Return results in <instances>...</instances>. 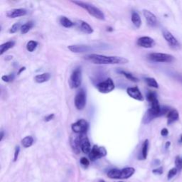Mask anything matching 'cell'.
Wrapping results in <instances>:
<instances>
[{
  "mask_svg": "<svg viewBox=\"0 0 182 182\" xmlns=\"http://www.w3.org/2000/svg\"><path fill=\"white\" fill-rule=\"evenodd\" d=\"M85 60L97 65H115V64H126L129 60L126 58L120 56H105L96 54L88 55L85 57Z\"/></svg>",
  "mask_w": 182,
  "mask_h": 182,
  "instance_id": "1",
  "label": "cell"
},
{
  "mask_svg": "<svg viewBox=\"0 0 182 182\" xmlns=\"http://www.w3.org/2000/svg\"><path fill=\"white\" fill-rule=\"evenodd\" d=\"M72 2L73 4H75L76 5L79 6L81 8L86 10L88 13H89L91 16L94 17L95 18L99 19V20H105V19L104 13L100 9L97 8V7H95L93 4L82 1H72Z\"/></svg>",
  "mask_w": 182,
  "mask_h": 182,
  "instance_id": "2",
  "label": "cell"
},
{
  "mask_svg": "<svg viewBox=\"0 0 182 182\" xmlns=\"http://www.w3.org/2000/svg\"><path fill=\"white\" fill-rule=\"evenodd\" d=\"M82 83V70L81 67L75 69L72 72L69 78V85L72 89L78 88Z\"/></svg>",
  "mask_w": 182,
  "mask_h": 182,
  "instance_id": "3",
  "label": "cell"
},
{
  "mask_svg": "<svg viewBox=\"0 0 182 182\" xmlns=\"http://www.w3.org/2000/svg\"><path fill=\"white\" fill-rule=\"evenodd\" d=\"M148 58L156 63H171L174 61V57L170 54L163 53H152L148 55Z\"/></svg>",
  "mask_w": 182,
  "mask_h": 182,
  "instance_id": "4",
  "label": "cell"
},
{
  "mask_svg": "<svg viewBox=\"0 0 182 182\" xmlns=\"http://www.w3.org/2000/svg\"><path fill=\"white\" fill-rule=\"evenodd\" d=\"M88 128H89V124L84 119L78 120L77 122L73 123L71 125L72 130L77 134H86Z\"/></svg>",
  "mask_w": 182,
  "mask_h": 182,
  "instance_id": "5",
  "label": "cell"
},
{
  "mask_svg": "<svg viewBox=\"0 0 182 182\" xmlns=\"http://www.w3.org/2000/svg\"><path fill=\"white\" fill-rule=\"evenodd\" d=\"M86 92L85 91V90L81 88L77 92L75 97V100H74L75 106L77 109L82 110L85 107V105H86Z\"/></svg>",
  "mask_w": 182,
  "mask_h": 182,
  "instance_id": "6",
  "label": "cell"
},
{
  "mask_svg": "<svg viewBox=\"0 0 182 182\" xmlns=\"http://www.w3.org/2000/svg\"><path fill=\"white\" fill-rule=\"evenodd\" d=\"M107 155V150L103 146H99L97 145H94L92 148L91 152L88 154L89 159L92 162L104 157Z\"/></svg>",
  "mask_w": 182,
  "mask_h": 182,
  "instance_id": "7",
  "label": "cell"
},
{
  "mask_svg": "<svg viewBox=\"0 0 182 182\" xmlns=\"http://www.w3.org/2000/svg\"><path fill=\"white\" fill-rule=\"evenodd\" d=\"M96 88L100 93L106 94V93H109L113 91L115 88V85L112 78H109L105 81L99 83L96 85Z\"/></svg>",
  "mask_w": 182,
  "mask_h": 182,
  "instance_id": "8",
  "label": "cell"
},
{
  "mask_svg": "<svg viewBox=\"0 0 182 182\" xmlns=\"http://www.w3.org/2000/svg\"><path fill=\"white\" fill-rule=\"evenodd\" d=\"M162 34H163L164 39L166 40V41L168 43L169 46L172 49L179 50L181 48V44H180V43L179 42L178 40H177L175 37L173 36V34L171 32L164 29V30H163V32H162Z\"/></svg>",
  "mask_w": 182,
  "mask_h": 182,
  "instance_id": "9",
  "label": "cell"
},
{
  "mask_svg": "<svg viewBox=\"0 0 182 182\" xmlns=\"http://www.w3.org/2000/svg\"><path fill=\"white\" fill-rule=\"evenodd\" d=\"M137 44L139 46L145 48H152L155 46V41L149 36H142L137 39Z\"/></svg>",
  "mask_w": 182,
  "mask_h": 182,
  "instance_id": "10",
  "label": "cell"
},
{
  "mask_svg": "<svg viewBox=\"0 0 182 182\" xmlns=\"http://www.w3.org/2000/svg\"><path fill=\"white\" fill-rule=\"evenodd\" d=\"M127 93L130 97L134 99V100H138V101H143L144 100V97H143L141 91L137 86L128 88L127 89Z\"/></svg>",
  "mask_w": 182,
  "mask_h": 182,
  "instance_id": "11",
  "label": "cell"
},
{
  "mask_svg": "<svg viewBox=\"0 0 182 182\" xmlns=\"http://www.w3.org/2000/svg\"><path fill=\"white\" fill-rule=\"evenodd\" d=\"M68 48L71 52L75 54H82V53H86L93 50V48L91 46L88 45H71L68 46Z\"/></svg>",
  "mask_w": 182,
  "mask_h": 182,
  "instance_id": "12",
  "label": "cell"
},
{
  "mask_svg": "<svg viewBox=\"0 0 182 182\" xmlns=\"http://www.w3.org/2000/svg\"><path fill=\"white\" fill-rule=\"evenodd\" d=\"M27 14V11L26 9L23 8H20V9H13L9 10V11H7L6 13V15H7V17L11 19H15L17 18V17H23V16H25Z\"/></svg>",
  "mask_w": 182,
  "mask_h": 182,
  "instance_id": "13",
  "label": "cell"
},
{
  "mask_svg": "<svg viewBox=\"0 0 182 182\" xmlns=\"http://www.w3.org/2000/svg\"><path fill=\"white\" fill-rule=\"evenodd\" d=\"M143 14H144V17H145L146 23L149 26H151V27L156 26V24H157V19H156V16L153 13L151 12L149 10L144 9L143 11Z\"/></svg>",
  "mask_w": 182,
  "mask_h": 182,
  "instance_id": "14",
  "label": "cell"
},
{
  "mask_svg": "<svg viewBox=\"0 0 182 182\" xmlns=\"http://www.w3.org/2000/svg\"><path fill=\"white\" fill-rule=\"evenodd\" d=\"M76 24L78 29L83 33L87 34H91L93 33V29L86 21H84L83 20H78L76 22Z\"/></svg>",
  "mask_w": 182,
  "mask_h": 182,
  "instance_id": "15",
  "label": "cell"
},
{
  "mask_svg": "<svg viewBox=\"0 0 182 182\" xmlns=\"http://www.w3.org/2000/svg\"><path fill=\"white\" fill-rule=\"evenodd\" d=\"M135 172L133 167H125L120 169V179H127L130 178Z\"/></svg>",
  "mask_w": 182,
  "mask_h": 182,
  "instance_id": "16",
  "label": "cell"
},
{
  "mask_svg": "<svg viewBox=\"0 0 182 182\" xmlns=\"http://www.w3.org/2000/svg\"><path fill=\"white\" fill-rule=\"evenodd\" d=\"M70 144L73 152H75V154H78L81 152V146H80L79 142H78L77 134L76 135L71 136V137Z\"/></svg>",
  "mask_w": 182,
  "mask_h": 182,
  "instance_id": "17",
  "label": "cell"
},
{
  "mask_svg": "<svg viewBox=\"0 0 182 182\" xmlns=\"http://www.w3.org/2000/svg\"><path fill=\"white\" fill-rule=\"evenodd\" d=\"M179 118V115L177 109H170L169 112L167 114V124L168 125H171V124L174 123L177 120H178Z\"/></svg>",
  "mask_w": 182,
  "mask_h": 182,
  "instance_id": "18",
  "label": "cell"
},
{
  "mask_svg": "<svg viewBox=\"0 0 182 182\" xmlns=\"http://www.w3.org/2000/svg\"><path fill=\"white\" fill-rule=\"evenodd\" d=\"M51 78V74L48 73H44L38 74L34 77V81L37 83H44L49 81Z\"/></svg>",
  "mask_w": 182,
  "mask_h": 182,
  "instance_id": "19",
  "label": "cell"
},
{
  "mask_svg": "<svg viewBox=\"0 0 182 182\" xmlns=\"http://www.w3.org/2000/svg\"><path fill=\"white\" fill-rule=\"evenodd\" d=\"M148 150H149V140H145L143 142L142 146L141 153H140V157L139 158L141 160L146 159L147 157Z\"/></svg>",
  "mask_w": 182,
  "mask_h": 182,
  "instance_id": "20",
  "label": "cell"
},
{
  "mask_svg": "<svg viewBox=\"0 0 182 182\" xmlns=\"http://www.w3.org/2000/svg\"><path fill=\"white\" fill-rule=\"evenodd\" d=\"M14 45H15V42L14 41H7V42L1 44V46H0V55L4 54L9 49L13 48Z\"/></svg>",
  "mask_w": 182,
  "mask_h": 182,
  "instance_id": "21",
  "label": "cell"
},
{
  "mask_svg": "<svg viewBox=\"0 0 182 182\" xmlns=\"http://www.w3.org/2000/svg\"><path fill=\"white\" fill-rule=\"evenodd\" d=\"M107 177L112 179H120V169H112L107 172Z\"/></svg>",
  "mask_w": 182,
  "mask_h": 182,
  "instance_id": "22",
  "label": "cell"
},
{
  "mask_svg": "<svg viewBox=\"0 0 182 182\" xmlns=\"http://www.w3.org/2000/svg\"><path fill=\"white\" fill-rule=\"evenodd\" d=\"M132 21L133 24L136 26L137 28H140L142 25V20L141 17L139 15L137 12H132Z\"/></svg>",
  "mask_w": 182,
  "mask_h": 182,
  "instance_id": "23",
  "label": "cell"
},
{
  "mask_svg": "<svg viewBox=\"0 0 182 182\" xmlns=\"http://www.w3.org/2000/svg\"><path fill=\"white\" fill-rule=\"evenodd\" d=\"M22 146L25 148H29L32 146L34 144V138L32 136H26L23 138L21 141Z\"/></svg>",
  "mask_w": 182,
  "mask_h": 182,
  "instance_id": "24",
  "label": "cell"
},
{
  "mask_svg": "<svg viewBox=\"0 0 182 182\" xmlns=\"http://www.w3.org/2000/svg\"><path fill=\"white\" fill-rule=\"evenodd\" d=\"M59 21L61 26L65 28H71L74 25V23L66 17H61L59 19Z\"/></svg>",
  "mask_w": 182,
  "mask_h": 182,
  "instance_id": "25",
  "label": "cell"
},
{
  "mask_svg": "<svg viewBox=\"0 0 182 182\" xmlns=\"http://www.w3.org/2000/svg\"><path fill=\"white\" fill-rule=\"evenodd\" d=\"M34 26V24L32 21H29L26 22L24 24L21 25V32L22 34H26V33L29 32L31 30L32 27Z\"/></svg>",
  "mask_w": 182,
  "mask_h": 182,
  "instance_id": "26",
  "label": "cell"
},
{
  "mask_svg": "<svg viewBox=\"0 0 182 182\" xmlns=\"http://www.w3.org/2000/svg\"><path fill=\"white\" fill-rule=\"evenodd\" d=\"M144 81H145L146 83L147 84L149 87H152V88H159L158 83L156 82V81L154 78H144Z\"/></svg>",
  "mask_w": 182,
  "mask_h": 182,
  "instance_id": "27",
  "label": "cell"
},
{
  "mask_svg": "<svg viewBox=\"0 0 182 182\" xmlns=\"http://www.w3.org/2000/svg\"><path fill=\"white\" fill-rule=\"evenodd\" d=\"M37 46H38V42L36 41H29L26 44V49L29 52H33L36 50Z\"/></svg>",
  "mask_w": 182,
  "mask_h": 182,
  "instance_id": "28",
  "label": "cell"
},
{
  "mask_svg": "<svg viewBox=\"0 0 182 182\" xmlns=\"http://www.w3.org/2000/svg\"><path fill=\"white\" fill-rule=\"evenodd\" d=\"M120 73L121 74H122L124 76H125L128 80L132 81V82L136 83V82H138L139 81L138 78H137L136 77H134L132 73H128V72H126V71H120Z\"/></svg>",
  "mask_w": 182,
  "mask_h": 182,
  "instance_id": "29",
  "label": "cell"
},
{
  "mask_svg": "<svg viewBox=\"0 0 182 182\" xmlns=\"http://www.w3.org/2000/svg\"><path fill=\"white\" fill-rule=\"evenodd\" d=\"M146 99H147V100L149 102V103L154 101V100H157L156 93L152 91H149L147 93H146Z\"/></svg>",
  "mask_w": 182,
  "mask_h": 182,
  "instance_id": "30",
  "label": "cell"
},
{
  "mask_svg": "<svg viewBox=\"0 0 182 182\" xmlns=\"http://www.w3.org/2000/svg\"><path fill=\"white\" fill-rule=\"evenodd\" d=\"M21 26L20 23H19V22L18 23H15L14 24L12 25V26H11V28H10L9 32L10 34H14L17 32H18L19 29H21Z\"/></svg>",
  "mask_w": 182,
  "mask_h": 182,
  "instance_id": "31",
  "label": "cell"
},
{
  "mask_svg": "<svg viewBox=\"0 0 182 182\" xmlns=\"http://www.w3.org/2000/svg\"><path fill=\"white\" fill-rule=\"evenodd\" d=\"M175 165L176 168L178 171H181L182 169V159L180 156H177L175 159Z\"/></svg>",
  "mask_w": 182,
  "mask_h": 182,
  "instance_id": "32",
  "label": "cell"
},
{
  "mask_svg": "<svg viewBox=\"0 0 182 182\" xmlns=\"http://www.w3.org/2000/svg\"><path fill=\"white\" fill-rule=\"evenodd\" d=\"M178 172V170L177 168H172L169 171L168 175H167V179L169 180H170L171 179H172L174 176H176V174Z\"/></svg>",
  "mask_w": 182,
  "mask_h": 182,
  "instance_id": "33",
  "label": "cell"
},
{
  "mask_svg": "<svg viewBox=\"0 0 182 182\" xmlns=\"http://www.w3.org/2000/svg\"><path fill=\"white\" fill-rule=\"evenodd\" d=\"M14 76L13 74H10V75H2L1 76V80H2L4 82H6V83H9V82H11V81H12L13 80H14Z\"/></svg>",
  "mask_w": 182,
  "mask_h": 182,
  "instance_id": "34",
  "label": "cell"
},
{
  "mask_svg": "<svg viewBox=\"0 0 182 182\" xmlns=\"http://www.w3.org/2000/svg\"><path fill=\"white\" fill-rule=\"evenodd\" d=\"M80 162H81V164H82V165L83 166V167H88V166H89V164H90L89 160H88V159H87V158H85V157H82V158H81V160H80Z\"/></svg>",
  "mask_w": 182,
  "mask_h": 182,
  "instance_id": "35",
  "label": "cell"
},
{
  "mask_svg": "<svg viewBox=\"0 0 182 182\" xmlns=\"http://www.w3.org/2000/svg\"><path fill=\"white\" fill-rule=\"evenodd\" d=\"M152 173H154V174L161 175V174H163V167H159V168L154 169L152 170Z\"/></svg>",
  "mask_w": 182,
  "mask_h": 182,
  "instance_id": "36",
  "label": "cell"
},
{
  "mask_svg": "<svg viewBox=\"0 0 182 182\" xmlns=\"http://www.w3.org/2000/svg\"><path fill=\"white\" fill-rule=\"evenodd\" d=\"M19 152H20V147H19V146H17L15 148V152H14V162H16L18 159Z\"/></svg>",
  "mask_w": 182,
  "mask_h": 182,
  "instance_id": "37",
  "label": "cell"
},
{
  "mask_svg": "<svg viewBox=\"0 0 182 182\" xmlns=\"http://www.w3.org/2000/svg\"><path fill=\"white\" fill-rule=\"evenodd\" d=\"M54 114H50V115H47L46 117H45V118H44V121L45 122H49V121L52 120L53 119H54Z\"/></svg>",
  "mask_w": 182,
  "mask_h": 182,
  "instance_id": "38",
  "label": "cell"
},
{
  "mask_svg": "<svg viewBox=\"0 0 182 182\" xmlns=\"http://www.w3.org/2000/svg\"><path fill=\"white\" fill-rule=\"evenodd\" d=\"M169 134V131L167 128H163L161 131V135L163 136V137H167Z\"/></svg>",
  "mask_w": 182,
  "mask_h": 182,
  "instance_id": "39",
  "label": "cell"
},
{
  "mask_svg": "<svg viewBox=\"0 0 182 182\" xmlns=\"http://www.w3.org/2000/svg\"><path fill=\"white\" fill-rule=\"evenodd\" d=\"M160 164V161L159 159H155L154 161L153 162V165L154 166H157Z\"/></svg>",
  "mask_w": 182,
  "mask_h": 182,
  "instance_id": "40",
  "label": "cell"
},
{
  "mask_svg": "<svg viewBox=\"0 0 182 182\" xmlns=\"http://www.w3.org/2000/svg\"><path fill=\"white\" fill-rule=\"evenodd\" d=\"M175 78L178 80L179 81L182 83V75H177V76H175Z\"/></svg>",
  "mask_w": 182,
  "mask_h": 182,
  "instance_id": "41",
  "label": "cell"
},
{
  "mask_svg": "<svg viewBox=\"0 0 182 182\" xmlns=\"http://www.w3.org/2000/svg\"><path fill=\"white\" fill-rule=\"evenodd\" d=\"M13 58V56H7V57L5 58V60H11Z\"/></svg>",
  "mask_w": 182,
  "mask_h": 182,
  "instance_id": "42",
  "label": "cell"
},
{
  "mask_svg": "<svg viewBox=\"0 0 182 182\" xmlns=\"http://www.w3.org/2000/svg\"><path fill=\"white\" fill-rule=\"evenodd\" d=\"M25 69H26V67H22V68H21V69L19 71V72H18V75H19V74L21 73L22 71H24Z\"/></svg>",
  "mask_w": 182,
  "mask_h": 182,
  "instance_id": "43",
  "label": "cell"
},
{
  "mask_svg": "<svg viewBox=\"0 0 182 182\" xmlns=\"http://www.w3.org/2000/svg\"><path fill=\"white\" fill-rule=\"evenodd\" d=\"M4 131H1V138H0V141H2L3 138H4Z\"/></svg>",
  "mask_w": 182,
  "mask_h": 182,
  "instance_id": "44",
  "label": "cell"
},
{
  "mask_svg": "<svg viewBox=\"0 0 182 182\" xmlns=\"http://www.w3.org/2000/svg\"><path fill=\"white\" fill-rule=\"evenodd\" d=\"M170 144H171V143H170V142H167L166 143V145H165V148H166V149H168V148L169 147Z\"/></svg>",
  "mask_w": 182,
  "mask_h": 182,
  "instance_id": "45",
  "label": "cell"
},
{
  "mask_svg": "<svg viewBox=\"0 0 182 182\" xmlns=\"http://www.w3.org/2000/svg\"><path fill=\"white\" fill-rule=\"evenodd\" d=\"M108 30H109V31H110V32H112V28H110V27H109V29H107V31H108Z\"/></svg>",
  "mask_w": 182,
  "mask_h": 182,
  "instance_id": "46",
  "label": "cell"
},
{
  "mask_svg": "<svg viewBox=\"0 0 182 182\" xmlns=\"http://www.w3.org/2000/svg\"><path fill=\"white\" fill-rule=\"evenodd\" d=\"M99 182H105L104 181V180H100V181H99Z\"/></svg>",
  "mask_w": 182,
  "mask_h": 182,
  "instance_id": "47",
  "label": "cell"
},
{
  "mask_svg": "<svg viewBox=\"0 0 182 182\" xmlns=\"http://www.w3.org/2000/svg\"><path fill=\"white\" fill-rule=\"evenodd\" d=\"M181 142H182V135L181 136Z\"/></svg>",
  "mask_w": 182,
  "mask_h": 182,
  "instance_id": "48",
  "label": "cell"
},
{
  "mask_svg": "<svg viewBox=\"0 0 182 182\" xmlns=\"http://www.w3.org/2000/svg\"><path fill=\"white\" fill-rule=\"evenodd\" d=\"M118 182H123V181H118Z\"/></svg>",
  "mask_w": 182,
  "mask_h": 182,
  "instance_id": "49",
  "label": "cell"
}]
</instances>
